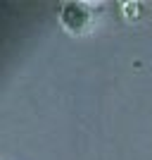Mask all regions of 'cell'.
Segmentation results:
<instances>
[{
  "mask_svg": "<svg viewBox=\"0 0 152 160\" xmlns=\"http://www.w3.org/2000/svg\"><path fill=\"white\" fill-rule=\"evenodd\" d=\"M90 19H93L90 7H88V2H81V0H69L60 10V22L64 24V29H69L74 33L88 29Z\"/></svg>",
  "mask_w": 152,
  "mask_h": 160,
  "instance_id": "cell-1",
  "label": "cell"
},
{
  "mask_svg": "<svg viewBox=\"0 0 152 160\" xmlns=\"http://www.w3.org/2000/svg\"><path fill=\"white\" fill-rule=\"evenodd\" d=\"M121 12H124L128 19H133L136 14L143 12V5H140L138 0H128V2H124V5H121Z\"/></svg>",
  "mask_w": 152,
  "mask_h": 160,
  "instance_id": "cell-2",
  "label": "cell"
}]
</instances>
